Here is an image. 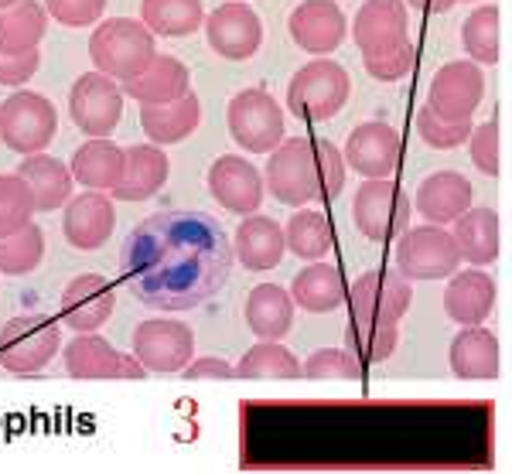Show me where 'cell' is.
<instances>
[{"mask_svg": "<svg viewBox=\"0 0 512 474\" xmlns=\"http://www.w3.org/2000/svg\"><path fill=\"white\" fill-rule=\"evenodd\" d=\"M233 270V243L205 212L168 209L130 229L120 273L130 294L154 311H192L216 297Z\"/></svg>", "mask_w": 512, "mask_h": 474, "instance_id": "1", "label": "cell"}, {"mask_svg": "<svg viewBox=\"0 0 512 474\" xmlns=\"http://www.w3.org/2000/svg\"><path fill=\"white\" fill-rule=\"evenodd\" d=\"M154 55H158L154 35L144 28V21L134 18L103 21L89 38V58H93L96 72L117 82L140 76L154 62Z\"/></svg>", "mask_w": 512, "mask_h": 474, "instance_id": "2", "label": "cell"}, {"mask_svg": "<svg viewBox=\"0 0 512 474\" xmlns=\"http://www.w3.org/2000/svg\"><path fill=\"white\" fill-rule=\"evenodd\" d=\"M263 188L277 198V202L301 209L321 198L318 181V157H315V137H291L280 140L270 151L267 171H263Z\"/></svg>", "mask_w": 512, "mask_h": 474, "instance_id": "3", "label": "cell"}, {"mask_svg": "<svg viewBox=\"0 0 512 474\" xmlns=\"http://www.w3.org/2000/svg\"><path fill=\"white\" fill-rule=\"evenodd\" d=\"M349 72L335 62V58H311L308 65L294 72L291 86H287V110L297 120H332L349 99Z\"/></svg>", "mask_w": 512, "mask_h": 474, "instance_id": "4", "label": "cell"}, {"mask_svg": "<svg viewBox=\"0 0 512 474\" xmlns=\"http://www.w3.org/2000/svg\"><path fill=\"white\" fill-rule=\"evenodd\" d=\"M62 348V324L48 314H21L0 328V365L14 376H35Z\"/></svg>", "mask_w": 512, "mask_h": 474, "instance_id": "5", "label": "cell"}, {"mask_svg": "<svg viewBox=\"0 0 512 474\" xmlns=\"http://www.w3.org/2000/svg\"><path fill=\"white\" fill-rule=\"evenodd\" d=\"M55 130H59V113L48 96L18 89L0 103V140L14 154H41L55 140Z\"/></svg>", "mask_w": 512, "mask_h": 474, "instance_id": "6", "label": "cell"}, {"mask_svg": "<svg viewBox=\"0 0 512 474\" xmlns=\"http://www.w3.org/2000/svg\"><path fill=\"white\" fill-rule=\"evenodd\" d=\"M410 195L390 178H366L355 191L352 219L369 243H393L410 226Z\"/></svg>", "mask_w": 512, "mask_h": 474, "instance_id": "7", "label": "cell"}, {"mask_svg": "<svg viewBox=\"0 0 512 474\" xmlns=\"http://www.w3.org/2000/svg\"><path fill=\"white\" fill-rule=\"evenodd\" d=\"M396 270L407 280H444L461 270V253L444 226L424 222L407 226L396 236Z\"/></svg>", "mask_w": 512, "mask_h": 474, "instance_id": "8", "label": "cell"}, {"mask_svg": "<svg viewBox=\"0 0 512 474\" xmlns=\"http://www.w3.org/2000/svg\"><path fill=\"white\" fill-rule=\"evenodd\" d=\"M229 133L246 154H270L284 133V110L267 89H243L229 99L226 110Z\"/></svg>", "mask_w": 512, "mask_h": 474, "instance_id": "9", "label": "cell"}, {"mask_svg": "<svg viewBox=\"0 0 512 474\" xmlns=\"http://www.w3.org/2000/svg\"><path fill=\"white\" fill-rule=\"evenodd\" d=\"M414 290L400 270H366L349 290V318L373 321V324H396L410 311Z\"/></svg>", "mask_w": 512, "mask_h": 474, "instance_id": "10", "label": "cell"}, {"mask_svg": "<svg viewBox=\"0 0 512 474\" xmlns=\"http://www.w3.org/2000/svg\"><path fill=\"white\" fill-rule=\"evenodd\" d=\"M69 113L82 137H110L123 116V89L103 72H82L69 89Z\"/></svg>", "mask_w": 512, "mask_h": 474, "instance_id": "11", "label": "cell"}, {"mask_svg": "<svg viewBox=\"0 0 512 474\" xmlns=\"http://www.w3.org/2000/svg\"><path fill=\"white\" fill-rule=\"evenodd\" d=\"M195 355V335L188 324L151 318L134 331V359L147 372H181Z\"/></svg>", "mask_w": 512, "mask_h": 474, "instance_id": "12", "label": "cell"}, {"mask_svg": "<svg viewBox=\"0 0 512 474\" xmlns=\"http://www.w3.org/2000/svg\"><path fill=\"white\" fill-rule=\"evenodd\" d=\"M482 96H485L482 69L475 62H468V58H458V62H448L437 69L431 89H427V106L441 120L461 123V120H472Z\"/></svg>", "mask_w": 512, "mask_h": 474, "instance_id": "13", "label": "cell"}, {"mask_svg": "<svg viewBox=\"0 0 512 474\" xmlns=\"http://www.w3.org/2000/svg\"><path fill=\"white\" fill-rule=\"evenodd\" d=\"M205 24V38H209V48L226 62H246L260 52V41H263V24L260 14L253 11L250 4H219Z\"/></svg>", "mask_w": 512, "mask_h": 474, "instance_id": "14", "label": "cell"}, {"mask_svg": "<svg viewBox=\"0 0 512 474\" xmlns=\"http://www.w3.org/2000/svg\"><path fill=\"white\" fill-rule=\"evenodd\" d=\"M342 157H345V168H355L362 178H390L400 168L403 137L390 123L366 120L349 133Z\"/></svg>", "mask_w": 512, "mask_h": 474, "instance_id": "15", "label": "cell"}, {"mask_svg": "<svg viewBox=\"0 0 512 474\" xmlns=\"http://www.w3.org/2000/svg\"><path fill=\"white\" fill-rule=\"evenodd\" d=\"M65 372L72 379H144L147 369L134 355L117 352L106 338L96 331H79L69 345H65Z\"/></svg>", "mask_w": 512, "mask_h": 474, "instance_id": "16", "label": "cell"}, {"mask_svg": "<svg viewBox=\"0 0 512 474\" xmlns=\"http://www.w3.org/2000/svg\"><path fill=\"white\" fill-rule=\"evenodd\" d=\"M287 31L301 52L325 58L345 41L349 24L335 0H301L287 18Z\"/></svg>", "mask_w": 512, "mask_h": 474, "instance_id": "17", "label": "cell"}, {"mask_svg": "<svg viewBox=\"0 0 512 474\" xmlns=\"http://www.w3.org/2000/svg\"><path fill=\"white\" fill-rule=\"evenodd\" d=\"M209 191L212 198L233 215H253L263 202V174L253 168L246 157L222 154L209 168Z\"/></svg>", "mask_w": 512, "mask_h": 474, "instance_id": "18", "label": "cell"}, {"mask_svg": "<svg viewBox=\"0 0 512 474\" xmlns=\"http://www.w3.org/2000/svg\"><path fill=\"white\" fill-rule=\"evenodd\" d=\"M113 311H117V294L110 280H103L99 273H82L62 290V324L76 335L103 328Z\"/></svg>", "mask_w": 512, "mask_h": 474, "instance_id": "19", "label": "cell"}, {"mask_svg": "<svg viewBox=\"0 0 512 474\" xmlns=\"http://www.w3.org/2000/svg\"><path fill=\"white\" fill-rule=\"evenodd\" d=\"M113 226H117V212L106 191H82V195L65 202V219L62 232L69 239V246L93 253V249L106 246Z\"/></svg>", "mask_w": 512, "mask_h": 474, "instance_id": "20", "label": "cell"}, {"mask_svg": "<svg viewBox=\"0 0 512 474\" xmlns=\"http://www.w3.org/2000/svg\"><path fill=\"white\" fill-rule=\"evenodd\" d=\"M352 38L362 55H379L407 45V4L403 0H366L355 14Z\"/></svg>", "mask_w": 512, "mask_h": 474, "instance_id": "21", "label": "cell"}, {"mask_svg": "<svg viewBox=\"0 0 512 474\" xmlns=\"http://www.w3.org/2000/svg\"><path fill=\"white\" fill-rule=\"evenodd\" d=\"M287 253V243H284V229L277 226L270 215H243L236 229V239H233V256L246 270L253 273H267L284 260Z\"/></svg>", "mask_w": 512, "mask_h": 474, "instance_id": "22", "label": "cell"}, {"mask_svg": "<svg viewBox=\"0 0 512 474\" xmlns=\"http://www.w3.org/2000/svg\"><path fill=\"white\" fill-rule=\"evenodd\" d=\"M472 181L458 171H437L420 181L417 188V212L434 226H451L461 212L472 209Z\"/></svg>", "mask_w": 512, "mask_h": 474, "instance_id": "23", "label": "cell"}, {"mask_svg": "<svg viewBox=\"0 0 512 474\" xmlns=\"http://www.w3.org/2000/svg\"><path fill=\"white\" fill-rule=\"evenodd\" d=\"M495 307V284L492 277L482 270V266H472V270L451 273V284L444 290V311L454 324L461 328H472V324H485V318Z\"/></svg>", "mask_w": 512, "mask_h": 474, "instance_id": "24", "label": "cell"}, {"mask_svg": "<svg viewBox=\"0 0 512 474\" xmlns=\"http://www.w3.org/2000/svg\"><path fill=\"white\" fill-rule=\"evenodd\" d=\"M120 89L123 96L137 99L140 106L175 103L185 93H192V76H188L185 62H178L175 55H154V62L140 76L123 82Z\"/></svg>", "mask_w": 512, "mask_h": 474, "instance_id": "25", "label": "cell"}, {"mask_svg": "<svg viewBox=\"0 0 512 474\" xmlns=\"http://www.w3.org/2000/svg\"><path fill=\"white\" fill-rule=\"evenodd\" d=\"M127 151V168H123L120 185L110 191L120 202H144V198H154L168 181L171 161L164 154V147L158 144H134L123 147Z\"/></svg>", "mask_w": 512, "mask_h": 474, "instance_id": "26", "label": "cell"}, {"mask_svg": "<svg viewBox=\"0 0 512 474\" xmlns=\"http://www.w3.org/2000/svg\"><path fill=\"white\" fill-rule=\"evenodd\" d=\"M123 168H127V151L106 137H89L86 144L72 154V181H79L86 191H113L120 185Z\"/></svg>", "mask_w": 512, "mask_h": 474, "instance_id": "27", "label": "cell"}, {"mask_svg": "<svg viewBox=\"0 0 512 474\" xmlns=\"http://www.w3.org/2000/svg\"><path fill=\"white\" fill-rule=\"evenodd\" d=\"M246 328L260 342H280L294 328V297L277 284H256L246 297Z\"/></svg>", "mask_w": 512, "mask_h": 474, "instance_id": "28", "label": "cell"}, {"mask_svg": "<svg viewBox=\"0 0 512 474\" xmlns=\"http://www.w3.org/2000/svg\"><path fill=\"white\" fill-rule=\"evenodd\" d=\"M451 372L472 382L495 379L499 376V338L482 324L461 328L451 342Z\"/></svg>", "mask_w": 512, "mask_h": 474, "instance_id": "29", "label": "cell"}, {"mask_svg": "<svg viewBox=\"0 0 512 474\" xmlns=\"http://www.w3.org/2000/svg\"><path fill=\"white\" fill-rule=\"evenodd\" d=\"M198 123H202V103L195 93H185L175 103L140 106V127L158 147L181 144L185 137H192Z\"/></svg>", "mask_w": 512, "mask_h": 474, "instance_id": "30", "label": "cell"}, {"mask_svg": "<svg viewBox=\"0 0 512 474\" xmlns=\"http://www.w3.org/2000/svg\"><path fill=\"white\" fill-rule=\"evenodd\" d=\"M18 174L28 181L31 195H35V212H55L72 198V171L59 157L28 154L18 164Z\"/></svg>", "mask_w": 512, "mask_h": 474, "instance_id": "31", "label": "cell"}, {"mask_svg": "<svg viewBox=\"0 0 512 474\" xmlns=\"http://www.w3.org/2000/svg\"><path fill=\"white\" fill-rule=\"evenodd\" d=\"M451 236L461 260L472 266H489L499 256V215L492 209H468L451 222Z\"/></svg>", "mask_w": 512, "mask_h": 474, "instance_id": "32", "label": "cell"}, {"mask_svg": "<svg viewBox=\"0 0 512 474\" xmlns=\"http://www.w3.org/2000/svg\"><path fill=\"white\" fill-rule=\"evenodd\" d=\"M345 294H349V287H345L342 270L328 263H318V260L311 263L308 270L297 273L291 284L294 304H301L304 311H311V314H328V311H335V307H342Z\"/></svg>", "mask_w": 512, "mask_h": 474, "instance_id": "33", "label": "cell"}, {"mask_svg": "<svg viewBox=\"0 0 512 474\" xmlns=\"http://www.w3.org/2000/svg\"><path fill=\"white\" fill-rule=\"evenodd\" d=\"M140 21L154 38H188L202 28V0H140Z\"/></svg>", "mask_w": 512, "mask_h": 474, "instance_id": "34", "label": "cell"}, {"mask_svg": "<svg viewBox=\"0 0 512 474\" xmlns=\"http://www.w3.org/2000/svg\"><path fill=\"white\" fill-rule=\"evenodd\" d=\"M45 31L48 11L38 0H14V4L0 7V48L28 52V48H38Z\"/></svg>", "mask_w": 512, "mask_h": 474, "instance_id": "35", "label": "cell"}, {"mask_svg": "<svg viewBox=\"0 0 512 474\" xmlns=\"http://www.w3.org/2000/svg\"><path fill=\"white\" fill-rule=\"evenodd\" d=\"M284 243L297 260L315 263L332 249V226H328L325 215L315 209H297L291 219H287Z\"/></svg>", "mask_w": 512, "mask_h": 474, "instance_id": "36", "label": "cell"}, {"mask_svg": "<svg viewBox=\"0 0 512 474\" xmlns=\"http://www.w3.org/2000/svg\"><path fill=\"white\" fill-rule=\"evenodd\" d=\"M461 48L475 65L499 62V7L482 4L468 14V21L461 24Z\"/></svg>", "mask_w": 512, "mask_h": 474, "instance_id": "37", "label": "cell"}, {"mask_svg": "<svg viewBox=\"0 0 512 474\" xmlns=\"http://www.w3.org/2000/svg\"><path fill=\"white\" fill-rule=\"evenodd\" d=\"M233 369H236V379H280V382L301 379V362H297L280 342L253 345Z\"/></svg>", "mask_w": 512, "mask_h": 474, "instance_id": "38", "label": "cell"}, {"mask_svg": "<svg viewBox=\"0 0 512 474\" xmlns=\"http://www.w3.org/2000/svg\"><path fill=\"white\" fill-rule=\"evenodd\" d=\"M396 342H400L396 324H373V321L349 318V328H345V348L355 355L359 365L386 362L396 352Z\"/></svg>", "mask_w": 512, "mask_h": 474, "instance_id": "39", "label": "cell"}, {"mask_svg": "<svg viewBox=\"0 0 512 474\" xmlns=\"http://www.w3.org/2000/svg\"><path fill=\"white\" fill-rule=\"evenodd\" d=\"M41 256H45V232L35 222H28L11 236H0V273L4 277H24V273L38 270Z\"/></svg>", "mask_w": 512, "mask_h": 474, "instance_id": "40", "label": "cell"}, {"mask_svg": "<svg viewBox=\"0 0 512 474\" xmlns=\"http://www.w3.org/2000/svg\"><path fill=\"white\" fill-rule=\"evenodd\" d=\"M35 215V195H31L28 181L14 174H0V236L24 229Z\"/></svg>", "mask_w": 512, "mask_h": 474, "instance_id": "41", "label": "cell"}, {"mask_svg": "<svg viewBox=\"0 0 512 474\" xmlns=\"http://www.w3.org/2000/svg\"><path fill=\"white\" fill-rule=\"evenodd\" d=\"M417 133L427 147H434V151H454V147H461L468 140V133H472V120L451 123V120H441L431 106H420Z\"/></svg>", "mask_w": 512, "mask_h": 474, "instance_id": "42", "label": "cell"}, {"mask_svg": "<svg viewBox=\"0 0 512 474\" xmlns=\"http://www.w3.org/2000/svg\"><path fill=\"white\" fill-rule=\"evenodd\" d=\"M301 376L308 379H362V365L355 362L349 348H318L308 362H304Z\"/></svg>", "mask_w": 512, "mask_h": 474, "instance_id": "43", "label": "cell"}, {"mask_svg": "<svg viewBox=\"0 0 512 474\" xmlns=\"http://www.w3.org/2000/svg\"><path fill=\"white\" fill-rule=\"evenodd\" d=\"M315 157H318L321 202H335L345 188V157L332 140H325V137H315Z\"/></svg>", "mask_w": 512, "mask_h": 474, "instance_id": "44", "label": "cell"}, {"mask_svg": "<svg viewBox=\"0 0 512 474\" xmlns=\"http://www.w3.org/2000/svg\"><path fill=\"white\" fill-rule=\"evenodd\" d=\"M468 151H472L475 168L495 178L499 174V123L489 120L482 127H472V133H468Z\"/></svg>", "mask_w": 512, "mask_h": 474, "instance_id": "45", "label": "cell"}, {"mask_svg": "<svg viewBox=\"0 0 512 474\" xmlns=\"http://www.w3.org/2000/svg\"><path fill=\"white\" fill-rule=\"evenodd\" d=\"M45 11L65 28H89L103 18L106 0H45Z\"/></svg>", "mask_w": 512, "mask_h": 474, "instance_id": "46", "label": "cell"}, {"mask_svg": "<svg viewBox=\"0 0 512 474\" xmlns=\"http://www.w3.org/2000/svg\"><path fill=\"white\" fill-rule=\"evenodd\" d=\"M362 65H366V72L376 82H396V79L407 76L410 65H414V48H410V41H407V45L390 48V52L362 55Z\"/></svg>", "mask_w": 512, "mask_h": 474, "instance_id": "47", "label": "cell"}, {"mask_svg": "<svg viewBox=\"0 0 512 474\" xmlns=\"http://www.w3.org/2000/svg\"><path fill=\"white\" fill-rule=\"evenodd\" d=\"M41 65V52L38 48H28V52H11V48H0V86H24Z\"/></svg>", "mask_w": 512, "mask_h": 474, "instance_id": "48", "label": "cell"}, {"mask_svg": "<svg viewBox=\"0 0 512 474\" xmlns=\"http://www.w3.org/2000/svg\"><path fill=\"white\" fill-rule=\"evenodd\" d=\"M181 372H185V379H188V382H192V379H236V369H233V365H229L226 359H212V355L188 362Z\"/></svg>", "mask_w": 512, "mask_h": 474, "instance_id": "49", "label": "cell"}, {"mask_svg": "<svg viewBox=\"0 0 512 474\" xmlns=\"http://www.w3.org/2000/svg\"><path fill=\"white\" fill-rule=\"evenodd\" d=\"M403 4H410L414 11H424V14H444V11H451L458 0H403Z\"/></svg>", "mask_w": 512, "mask_h": 474, "instance_id": "50", "label": "cell"}, {"mask_svg": "<svg viewBox=\"0 0 512 474\" xmlns=\"http://www.w3.org/2000/svg\"><path fill=\"white\" fill-rule=\"evenodd\" d=\"M7 4H14V0H0V7H7Z\"/></svg>", "mask_w": 512, "mask_h": 474, "instance_id": "51", "label": "cell"}, {"mask_svg": "<svg viewBox=\"0 0 512 474\" xmlns=\"http://www.w3.org/2000/svg\"><path fill=\"white\" fill-rule=\"evenodd\" d=\"M233 4H246V0H233Z\"/></svg>", "mask_w": 512, "mask_h": 474, "instance_id": "52", "label": "cell"}]
</instances>
